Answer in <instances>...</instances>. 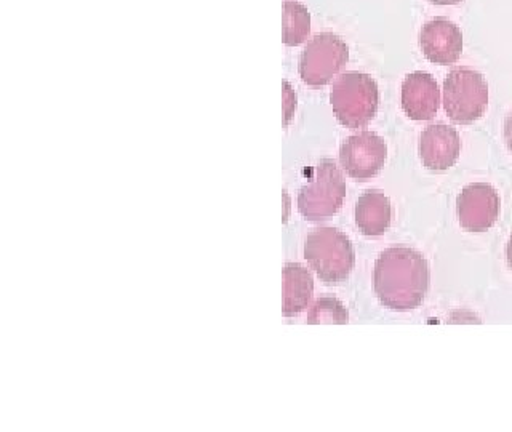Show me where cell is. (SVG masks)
Wrapping results in <instances>:
<instances>
[{"instance_id": "11", "label": "cell", "mask_w": 512, "mask_h": 432, "mask_svg": "<svg viewBox=\"0 0 512 432\" xmlns=\"http://www.w3.org/2000/svg\"><path fill=\"white\" fill-rule=\"evenodd\" d=\"M440 108V88L436 79L424 71L412 72L402 84V109L416 122L436 117Z\"/></svg>"}, {"instance_id": "6", "label": "cell", "mask_w": 512, "mask_h": 432, "mask_svg": "<svg viewBox=\"0 0 512 432\" xmlns=\"http://www.w3.org/2000/svg\"><path fill=\"white\" fill-rule=\"evenodd\" d=\"M349 48L332 32H320L309 40L300 58V76L309 87H324L346 66Z\"/></svg>"}, {"instance_id": "9", "label": "cell", "mask_w": 512, "mask_h": 432, "mask_svg": "<svg viewBox=\"0 0 512 432\" xmlns=\"http://www.w3.org/2000/svg\"><path fill=\"white\" fill-rule=\"evenodd\" d=\"M420 47L424 58L434 64H455L463 53V34L447 18H434L420 31Z\"/></svg>"}, {"instance_id": "17", "label": "cell", "mask_w": 512, "mask_h": 432, "mask_svg": "<svg viewBox=\"0 0 512 432\" xmlns=\"http://www.w3.org/2000/svg\"><path fill=\"white\" fill-rule=\"evenodd\" d=\"M504 140H506V146H508L509 151L512 152V112L506 117V122H504Z\"/></svg>"}, {"instance_id": "3", "label": "cell", "mask_w": 512, "mask_h": 432, "mask_svg": "<svg viewBox=\"0 0 512 432\" xmlns=\"http://www.w3.org/2000/svg\"><path fill=\"white\" fill-rule=\"evenodd\" d=\"M304 258L328 285L348 279L356 264V252L348 236L327 226L309 232L304 242Z\"/></svg>"}, {"instance_id": "7", "label": "cell", "mask_w": 512, "mask_h": 432, "mask_svg": "<svg viewBox=\"0 0 512 432\" xmlns=\"http://www.w3.org/2000/svg\"><path fill=\"white\" fill-rule=\"evenodd\" d=\"M388 146L381 136L373 132H360L349 136L341 144L340 164L352 180L365 181L383 170Z\"/></svg>"}, {"instance_id": "15", "label": "cell", "mask_w": 512, "mask_h": 432, "mask_svg": "<svg viewBox=\"0 0 512 432\" xmlns=\"http://www.w3.org/2000/svg\"><path fill=\"white\" fill-rule=\"evenodd\" d=\"M349 322L348 309L336 298H319L312 304L308 314V324H338L344 325Z\"/></svg>"}, {"instance_id": "12", "label": "cell", "mask_w": 512, "mask_h": 432, "mask_svg": "<svg viewBox=\"0 0 512 432\" xmlns=\"http://www.w3.org/2000/svg\"><path fill=\"white\" fill-rule=\"evenodd\" d=\"M392 220L391 200L378 189L365 191L356 204V224L368 237L383 236Z\"/></svg>"}, {"instance_id": "10", "label": "cell", "mask_w": 512, "mask_h": 432, "mask_svg": "<svg viewBox=\"0 0 512 432\" xmlns=\"http://www.w3.org/2000/svg\"><path fill=\"white\" fill-rule=\"evenodd\" d=\"M460 135L452 125L432 124L420 135L418 152L424 167L432 172H445L460 157Z\"/></svg>"}, {"instance_id": "2", "label": "cell", "mask_w": 512, "mask_h": 432, "mask_svg": "<svg viewBox=\"0 0 512 432\" xmlns=\"http://www.w3.org/2000/svg\"><path fill=\"white\" fill-rule=\"evenodd\" d=\"M330 103L341 125L359 130L367 127L376 116L380 106V90L368 74L344 72L333 82Z\"/></svg>"}, {"instance_id": "18", "label": "cell", "mask_w": 512, "mask_h": 432, "mask_svg": "<svg viewBox=\"0 0 512 432\" xmlns=\"http://www.w3.org/2000/svg\"><path fill=\"white\" fill-rule=\"evenodd\" d=\"M434 5H456L463 2V0H429Z\"/></svg>"}, {"instance_id": "13", "label": "cell", "mask_w": 512, "mask_h": 432, "mask_svg": "<svg viewBox=\"0 0 512 432\" xmlns=\"http://www.w3.org/2000/svg\"><path fill=\"white\" fill-rule=\"evenodd\" d=\"M314 292L311 272L298 263H287L284 268V316H298L308 308Z\"/></svg>"}, {"instance_id": "14", "label": "cell", "mask_w": 512, "mask_h": 432, "mask_svg": "<svg viewBox=\"0 0 512 432\" xmlns=\"http://www.w3.org/2000/svg\"><path fill=\"white\" fill-rule=\"evenodd\" d=\"M311 32V15L308 8L295 0H285L284 4V44L296 47L308 39Z\"/></svg>"}, {"instance_id": "4", "label": "cell", "mask_w": 512, "mask_h": 432, "mask_svg": "<svg viewBox=\"0 0 512 432\" xmlns=\"http://www.w3.org/2000/svg\"><path fill=\"white\" fill-rule=\"evenodd\" d=\"M346 196V181L335 160H320L311 180L298 194V210L304 220L324 221L338 213Z\"/></svg>"}, {"instance_id": "1", "label": "cell", "mask_w": 512, "mask_h": 432, "mask_svg": "<svg viewBox=\"0 0 512 432\" xmlns=\"http://www.w3.org/2000/svg\"><path fill=\"white\" fill-rule=\"evenodd\" d=\"M429 282L428 260L413 248H388L376 260L373 288L386 308L394 311L418 308L428 295Z\"/></svg>"}, {"instance_id": "5", "label": "cell", "mask_w": 512, "mask_h": 432, "mask_svg": "<svg viewBox=\"0 0 512 432\" xmlns=\"http://www.w3.org/2000/svg\"><path fill=\"white\" fill-rule=\"evenodd\" d=\"M488 106V84L480 72L456 68L444 80V109L458 125L474 124Z\"/></svg>"}, {"instance_id": "8", "label": "cell", "mask_w": 512, "mask_h": 432, "mask_svg": "<svg viewBox=\"0 0 512 432\" xmlns=\"http://www.w3.org/2000/svg\"><path fill=\"white\" fill-rule=\"evenodd\" d=\"M500 210V196L492 184H468L456 199L458 221L469 232L488 231L498 220Z\"/></svg>"}, {"instance_id": "19", "label": "cell", "mask_w": 512, "mask_h": 432, "mask_svg": "<svg viewBox=\"0 0 512 432\" xmlns=\"http://www.w3.org/2000/svg\"><path fill=\"white\" fill-rule=\"evenodd\" d=\"M506 260H508L509 268L512 269V234L509 237L508 247H506Z\"/></svg>"}, {"instance_id": "16", "label": "cell", "mask_w": 512, "mask_h": 432, "mask_svg": "<svg viewBox=\"0 0 512 432\" xmlns=\"http://www.w3.org/2000/svg\"><path fill=\"white\" fill-rule=\"evenodd\" d=\"M447 322L448 324H453V322H455V324H480L482 320H480L476 314H472V312L458 311L448 317Z\"/></svg>"}]
</instances>
